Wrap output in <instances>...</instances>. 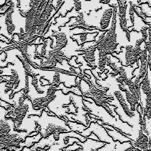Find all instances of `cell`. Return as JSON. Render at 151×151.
Instances as JSON below:
<instances>
[{"label": "cell", "mask_w": 151, "mask_h": 151, "mask_svg": "<svg viewBox=\"0 0 151 151\" xmlns=\"http://www.w3.org/2000/svg\"><path fill=\"white\" fill-rule=\"evenodd\" d=\"M130 142L133 147L139 150H148V139L147 136L143 134V129L141 126L140 129L139 136L138 139L135 141H132L131 139Z\"/></svg>", "instance_id": "6da1fadb"}, {"label": "cell", "mask_w": 151, "mask_h": 151, "mask_svg": "<svg viewBox=\"0 0 151 151\" xmlns=\"http://www.w3.org/2000/svg\"><path fill=\"white\" fill-rule=\"evenodd\" d=\"M113 9L111 7L108 8L104 12L102 17L100 25L102 29H105L109 26L110 19L113 15Z\"/></svg>", "instance_id": "7a4b0ae2"}, {"label": "cell", "mask_w": 151, "mask_h": 151, "mask_svg": "<svg viewBox=\"0 0 151 151\" xmlns=\"http://www.w3.org/2000/svg\"><path fill=\"white\" fill-rule=\"evenodd\" d=\"M141 87L143 92L147 95V97H151V87H150V80L148 79L147 73L143 79Z\"/></svg>", "instance_id": "3957f363"}, {"label": "cell", "mask_w": 151, "mask_h": 151, "mask_svg": "<svg viewBox=\"0 0 151 151\" xmlns=\"http://www.w3.org/2000/svg\"><path fill=\"white\" fill-rule=\"evenodd\" d=\"M11 130V127L7 120L0 121V136H6L8 134Z\"/></svg>", "instance_id": "277c9868"}, {"label": "cell", "mask_w": 151, "mask_h": 151, "mask_svg": "<svg viewBox=\"0 0 151 151\" xmlns=\"http://www.w3.org/2000/svg\"><path fill=\"white\" fill-rule=\"evenodd\" d=\"M5 2V0H0V6L4 4Z\"/></svg>", "instance_id": "5b68a950"}, {"label": "cell", "mask_w": 151, "mask_h": 151, "mask_svg": "<svg viewBox=\"0 0 151 151\" xmlns=\"http://www.w3.org/2000/svg\"><path fill=\"white\" fill-rule=\"evenodd\" d=\"M109 0H101V2H104L105 4H107L108 2H109Z\"/></svg>", "instance_id": "8992f818"}, {"label": "cell", "mask_w": 151, "mask_h": 151, "mask_svg": "<svg viewBox=\"0 0 151 151\" xmlns=\"http://www.w3.org/2000/svg\"><path fill=\"white\" fill-rule=\"evenodd\" d=\"M86 1H90V0H86Z\"/></svg>", "instance_id": "52a82bcc"}]
</instances>
